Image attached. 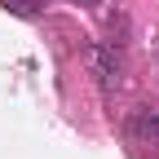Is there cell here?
<instances>
[{
    "mask_svg": "<svg viewBox=\"0 0 159 159\" xmlns=\"http://www.w3.org/2000/svg\"><path fill=\"white\" fill-rule=\"evenodd\" d=\"M93 71H97V80H102V89H115L119 84V75H124V22H111L106 40L97 44Z\"/></svg>",
    "mask_w": 159,
    "mask_h": 159,
    "instance_id": "obj_2",
    "label": "cell"
},
{
    "mask_svg": "<svg viewBox=\"0 0 159 159\" xmlns=\"http://www.w3.org/2000/svg\"><path fill=\"white\" fill-rule=\"evenodd\" d=\"M124 137H128V146L142 155V159H159V111H150V106L128 111Z\"/></svg>",
    "mask_w": 159,
    "mask_h": 159,
    "instance_id": "obj_1",
    "label": "cell"
},
{
    "mask_svg": "<svg viewBox=\"0 0 159 159\" xmlns=\"http://www.w3.org/2000/svg\"><path fill=\"white\" fill-rule=\"evenodd\" d=\"M49 0H5V9H13V13H22V18H35L40 9H44Z\"/></svg>",
    "mask_w": 159,
    "mask_h": 159,
    "instance_id": "obj_3",
    "label": "cell"
}]
</instances>
